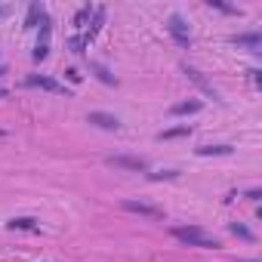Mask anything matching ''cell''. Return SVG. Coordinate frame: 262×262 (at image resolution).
Returning a JSON list of instances; mask_svg holds the SVG:
<instances>
[{
    "label": "cell",
    "instance_id": "cell-10",
    "mask_svg": "<svg viewBox=\"0 0 262 262\" xmlns=\"http://www.w3.org/2000/svg\"><path fill=\"white\" fill-rule=\"evenodd\" d=\"M198 155H232V148L229 145H204V148H198Z\"/></svg>",
    "mask_w": 262,
    "mask_h": 262
},
{
    "label": "cell",
    "instance_id": "cell-17",
    "mask_svg": "<svg viewBox=\"0 0 262 262\" xmlns=\"http://www.w3.org/2000/svg\"><path fill=\"white\" fill-rule=\"evenodd\" d=\"M0 139H4V130H0Z\"/></svg>",
    "mask_w": 262,
    "mask_h": 262
},
{
    "label": "cell",
    "instance_id": "cell-13",
    "mask_svg": "<svg viewBox=\"0 0 262 262\" xmlns=\"http://www.w3.org/2000/svg\"><path fill=\"white\" fill-rule=\"evenodd\" d=\"M90 68H93V71H96V74H99V78H102V81H105V84H115V78H111V74H108V71H105V68H102V65H99V62H90Z\"/></svg>",
    "mask_w": 262,
    "mask_h": 262
},
{
    "label": "cell",
    "instance_id": "cell-6",
    "mask_svg": "<svg viewBox=\"0 0 262 262\" xmlns=\"http://www.w3.org/2000/svg\"><path fill=\"white\" fill-rule=\"evenodd\" d=\"M185 74H189V81H192V84H195V87H198L201 93H207V96H213V99L219 96V93L213 90V84H210V81L204 78V74H201L198 68H189V65H185Z\"/></svg>",
    "mask_w": 262,
    "mask_h": 262
},
{
    "label": "cell",
    "instance_id": "cell-9",
    "mask_svg": "<svg viewBox=\"0 0 262 262\" xmlns=\"http://www.w3.org/2000/svg\"><path fill=\"white\" fill-rule=\"evenodd\" d=\"M192 133V127L189 124H185V127H173V130H164L158 139H179V136H189Z\"/></svg>",
    "mask_w": 262,
    "mask_h": 262
},
{
    "label": "cell",
    "instance_id": "cell-1",
    "mask_svg": "<svg viewBox=\"0 0 262 262\" xmlns=\"http://www.w3.org/2000/svg\"><path fill=\"white\" fill-rule=\"evenodd\" d=\"M173 238L182 241V244H189V247H201V250H216V247H219L216 238L204 235V232L195 229V226H189V229H173Z\"/></svg>",
    "mask_w": 262,
    "mask_h": 262
},
{
    "label": "cell",
    "instance_id": "cell-5",
    "mask_svg": "<svg viewBox=\"0 0 262 262\" xmlns=\"http://www.w3.org/2000/svg\"><path fill=\"white\" fill-rule=\"evenodd\" d=\"M28 87H41V90H47V93H56V96H68V90H65L62 84H56L53 78H44V74H31V78H28Z\"/></svg>",
    "mask_w": 262,
    "mask_h": 262
},
{
    "label": "cell",
    "instance_id": "cell-16",
    "mask_svg": "<svg viewBox=\"0 0 262 262\" xmlns=\"http://www.w3.org/2000/svg\"><path fill=\"white\" fill-rule=\"evenodd\" d=\"M210 7H216V10H222V13H235L232 7H226V4H219V0H210Z\"/></svg>",
    "mask_w": 262,
    "mask_h": 262
},
{
    "label": "cell",
    "instance_id": "cell-12",
    "mask_svg": "<svg viewBox=\"0 0 262 262\" xmlns=\"http://www.w3.org/2000/svg\"><path fill=\"white\" fill-rule=\"evenodd\" d=\"M10 226H13V229H25V232H28V229H37V226H34V219H28V216H22V219H13Z\"/></svg>",
    "mask_w": 262,
    "mask_h": 262
},
{
    "label": "cell",
    "instance_id": "cell-15",
    "mask_svg": "<svg viewBox=\"0 0 262 262\" xmlns=\"http://www.w3.org/2000/svg\"><path fill=\"white\" fill-rule=\"evenodd\" d=\"M87 41H90V37H74V41H71V50H74V53H84Z\"/></svg>",
    "mask_w": 262,
    "mask_h": 262
},
{
    "label": "cell",
    "instance_id": "cell-2",
    "mask_svg": "<svg viewBox=\"0 0 262 262\" xmlns=\"http://www.w3.org/2000/svg\"><path fill=\"white\" fill-rule=\"evenodd\" d=\"M167 31H170V37L182 47V50H189V44H192V37H189V25H185V19L182 16H170V22H167Z\"/></svg>",
    "mask_w": 262,
    "mask_h": 262
},
{
    "label": "cell",
    "instance_id": "cell-7",
    "mask_svg": "<svg viewBox=\"0 0 262 262\" xmlns=\"http://www.w3.org/2000/svg\"><path fill=\"white\" fill-rule=\"evenodd\" d=\"M90 124H96V127H102V130H121V121L111 118V115H105V111H93V115H90Z\"/></svg>",
    "mask_w": 262,
    "mask_h": 262
},
{
    "label": "cell",
    "instance_id": "cell-4",
    "mask_svg": "<svg viewBox=\"0 0 262 262\" xmlns=\"http://www.w3.org/2000/svg\"><path fill=\"white\" fill-rule=\"evenodd\" d=\"M124 210L139 213V216H148V219H164V210L161 207H152V204H145V201H124Z\"/></svg>",
    "mask_w": 262,
    "mask_h": 262
},
{
    "label": "cell",
    "instance_id": "cell-3",
    "mask_svg": "<svg viewBox=\"0 0 262 262\" xmlns=\"http://www.w3.org/2000/svg\"><path fill=\"white\" fill-rule=\"evenodd\" d=\"M108 167H115V170H136V173H145L148 164L142 158H130V155H111L108 158Z\"/></svg>",
    "mask_w": 262,
    "mask_h": 262
},
{
    "label": "cell",
    "instance_id": "cell-11",
    "mask_svg": "<svg viewBox=\"0 0 262 262\" xmlns=\"http://www.w3.org/2000/svg\"><path fill=\"white\" fill-rule=\"evenodd\" d=\"M176 115H195V111H201V102H182V105H173Z\"/></svg>",
    "mask_w": 262,
    "mask_h": 262
},
{
    "label": "cell",
    "instance_id": "cell-8",
    "mask_svg": "<svg viewBox=\"0 0 262 262\" xmlns=\"http://www.w3.org/2000/svg\"><path fill=\"white\" fill-rule=\"evenodd\" d=\"M235 44H238V47H250V50H259V44H262V41H259L256 34H238V37H235Z\"/></svg>",
    "mask_w": 262,
    "mask_h": 262
},
{
    "label": "cell",
    "instance_id": "cell-14",
    "mask_svg": "<svg viewBox=\"0 0 262 262\" xmlns=\"http://www.w3.org/2000/svg\"><path fill=\"white\" fill-rule=\"evenodd\" d=\"M232 232H235L238 238H244V241H253V232H250V229H244V226H238V222L232 226Z\"/></svg>",
    "mask_w": 262,
    "mask_h": 262
}]
</instances>
